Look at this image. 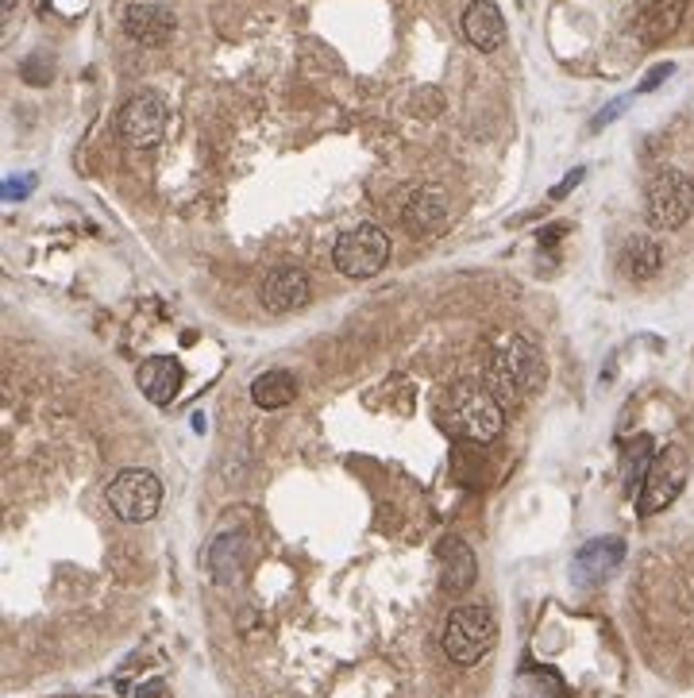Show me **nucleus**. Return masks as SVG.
Returning a JSON list of instances; mask_svg holds the SVG:
<instances>
[{
  "mask_svg": "<svg viewBox=\"0 0 694 698\" xmlns=\"http://www.w3.org/2000/svg\"><path fill=\"white\" fill-rule=\"evenodd\" d=\"M436 414H440V424L451 436L471 440V444L494 440L505 424L502 397L486 386V382H471V379L451 382L440 394V402H436Z\"/></svg>",
  "mask_w": 694,
  "mask_h": 698,
  "instance_id": "1",
  "label": "nucleus"
},
{
  "mask_svg": "<svg viewBox=\"0 0 694 698\" xmlns=\"http://www.w3.org/2000/svg\"><path fill=\"white\" fill-rule=\"evenodd\" d=\"M548 382V363L537 340L513 337L505 347H498L490 359V382L486 386L502 397V406H517L525 397L540 394Z\"/></svg>",
  "mask_w": 694,
  "mask_h": 698,
  "instance_id": "2",
  "label": "nucleus"
},
{
  "mask_svg": "<svg viewBox=\"0 0 694 698\" xmlns=\"http://www.w3.org/2000/svg\"><path fill=\"white\" fill-rule=\"evenodd\" d=\"M498 640V621L494 613L478 602L455 606L444 621V652H448L451 664L460 668H475Z\"/></svg>",
  "mask_w": 694,
  "mask_h": 698,
  "instance_id": "3",
  "label": "nucleus"
},
{
  "mask_svg": "<svg viewBox=\"0 0 694 698\" xmlns=\"http://www.w3.org/2000/svg\"><path fill=\"white\" fill-rule=\"evenodd\" d=\"M694 213V181L683 170H659L644 190V220L659 232H676Z\"/></svg>",
  "mask_w": 694,
  "mask_h": 698,
  "instance_id": "4",
  "label": "nucleus"
},
{
  "mask_svg": "<svg viewBox=\"0 0 694 698\" xmlns=\"http://www.w3.org/2000/svg\"><path fill=\"white\" fill-rule=\"evenodd\" d=\"M163 483H158V474L147 471V467H128L120 471L108 483V506L120 521H131V525H143L151 521L163 509Z\"/></svg>",
  "mask_w": 694,
  "mask_h": 698,
  "instance_id": "5",
  "label": "nucleus"
},
{
  "mask_svg": "<svg viewBox=\"0 0 694 698\" xmlns=\"http://www.w3.org/2000/svg\"><path fill=\"white\" fill-rule=\"evenodd\" d=\"M390 259V236L374 225H356L351 232H344L332 248V263L344 278H374Z\"/></svg>",
  "mask_w": 694,
  "mask_h": 698,
  "instance_id": "6",
  "label": "nucleus"
},
{
  "mask_svg": "<svg viewBox=\"0 0 694 698\" xmlns=\"http://www.w3.org/2000/svg\"><path fill=\"white\" fill-rule=\"evenodd\" d=\"M686 471H691V464H686L683 448L659 452V456L652 459L648 474H644L641 491H637V513H641V518H652V513H659V509H668L671 502L683 494Z\"/></svg>",
  "mask_w": 694,
  "mask_h": 698,
  "instance_id": "7",
  "label": "nucleus"
},
{
  "mask_svg": "<svg viewBox=\"0 0 694 698\" xmlns=\"http://www.w3.org/2000/svg\"><path fill=\"white\" fill-rule=\"evenodd\" d=\"M116 131L128 147H155L166 131V101L158 93H136L116 116Z\"/></svg>",
  "mask_w": 694,
  "mask_h": 698,
  "instance_id": "8",
  "label": "nucleus"
},
{
  "mask_svg": "<svg viewBox=\"0 0 694 698\" xmlns=\"http://www.w3.org/2000/svg\"><path fill=\"white\" fill-rule=\"evenodd\" d=\"M625 560V544L617 536H599V541L582 544L579 553H575V563H571V579L579 586H599L621 568Z\"/></svg>",
  "mask_w": 694,
  "mask_h": 698,
  "instance_id": "9",
  "label": "nucleus"
},
{
  "mask_svg": "<svg viewBox=\"0 0 694 698\" xmlns=\"http://www.w3.org/2000/svg\"><path fill=\"white\" fill-rule=\"evenodd\" d=\"M312 297V282L305 270L297 267H282V270H270L267 282L259 285V302L267 313H294L305 309Z\"/></svg>",
  "mask_w": 694,
  "mask_h": 698,
  "instance_id": "10",
  "label": "nucleus"
},
{
  "mask_svg": "<svg viewBox=\"0 0 694 698\" xmlns=\"http://www.w3.org/2000/svg\"><path fill=\"white\" fill-rule=\"evenodd\" d=\"M436 560H440V586L448 595H467L475 586V553L467 548V541L460 536H444L440 548H436Z\"/></svg>",
  "mask_w": 694,
  "mask_h": 698,
  "instance_id": "11",
  "label": "nucleus"
},
{
  "mask_svg": "<svg viewBox=\"0 0 694 698\" xmlns=\"http://www.w3.org/2000/svg\"><path fill=\"white\" fill-rule=\"evenodd\" d=\"M463 35L475 51L490 54L505 43V16L494 0H471L467 12H463Z\"/></svg>",
  "mask_w": 694,
  "mask_h": 698,
  "instance_id": "12",
  "label": "nucleus"
},
{
  "mask_svg": "<svg viewBox=\"0 0 694 698\" xmlns=\"http://www.w3.org/2000/svg\"><path fill=\"white\" fill-rule=\"evenodd\" d=\"M136 382L147 402L170 406L174 397H178V390H182V367H178V359H170V355H155V359L139 363Z\"/></svg>",
  "mask_w": 694,
  "mask_h": 698,
  "instance_id": "13",
  "label": "nucleus"
},
{
  "mask_svg": "<svg viewBox=\"0 0 694 698\" xmlns=\"http://www.w3.org/2000/svg\"><path fill=\"white\" fill-rule=\"evenodd\" d=\"M124 27L139 47H166L174 39V12L163 4H131Z\"/></svg>",
  "mask_w": 694,
  "mask_h": 698,
  "instance_id": "14",
  "label": "nucleus"
},
{
  "mask_svg": "<svg viewBox=\"0 0 694 698\" xmlns=\"http://www.w3.org/2000/svg\"><path fill=\"white\" fill-rule=\"evenodd\" d=\"M401 220H406V228L413 236H436L444 225H448V201H444L440 190L425 186V190H416L413 198L406 201Z\"/></svg>",
  "mask_w": 694,
  "mask_h": 698,
  "instance_id": "15",
  "label": "nucleus"
},
{
  "mask_svg": "<svg viewBox=\"0 0 694 698\" xmlns=\"http://www.w3.org/2000/svg\"><path fill=\"white\" fill-rule=\"evenodd\" d=\"M621 267L633 282H648V278H656L659 267H664V251H659V243L648 240V236H633L621 251Z\"/></svg>",
  "mask_w": 694,
  "mask_h": 698,
  "instance_id": "16",
  "label": "nucleus"
},
{
  "mask_svg": "<svg viewBox=\"0 0 694 698\" xmlns=\"http://www.w3.org/2000/svg\"><path fill=\"white\" fill-rule=\"evenodd\" d=\"M683 9H686V0H648L644 12H641V39L644 43L668 39V35L679 27V20H683Z\"/></svg>",
  "mask_w": 694,
  "mask_h": 698,
  "instance_id": "17",
  "label": "nucleus"
},
{
  "mask_svg": "<svg viewBox=\"0 0 694 698\" xmlns=\"http://www.w3.org/2000/svg\"><path fill=\"white\" fill-rule=\"evenodd\" d=\"M297 397V379L290 371H267L252 382V402L259 409H282Z\"/></svg>",
  "mask_w": 694,
  "mask_h": 698,
  "instance_id": "18",
  "label": "nucleus"
},
{
  "mask_svg": "<svg viewBox=\"0 0 694 698\" xmlns=\"http://www.w3.org/2000/svg\"><path fill=\"white\" fill-rule=\"evenodd\" d=\"M652 436H633L629 444L621 448V474H625V491L633 494V491H641V483H644V474H648V467H652Z\"/></svg>",
  "mask_w": 694,
  "mask_h": 698,
  "instance_id": "19",
  "label": "nucleus"
},
{
  "mask_svg": "<svg viewBox=\"0 0 694 698\" xmlns=\"http://www.w3.org/2000/svg\"><path fill=\"white\" fill-rule=\"evenodd\" d=\"M671 74H676V66H671V62H664V66H656V69H652V74H648V78L641 81V93H648V89H656L659 81L671 78Z\"/></svg>",
  "mask_w": 694,
  "mask_h": 698,
  "instance_id": "20",
  "label": "nucleus"
},
{
  "mask_svg": "<svg viewBox=\"0 0 694 698\" xmlns=\"http://www.w3.org/2000/svg\"><path fill=\"white\" fill-rule=\"evenodd\" d=\"M27 190V178H12V181H4V198H12V201H20V193Z\"/></svg>",
  "mask_w": 694,
  "mask_h": 698,
  "instance_id": "21",
  "label": "nucleus"
}]
</instances>
